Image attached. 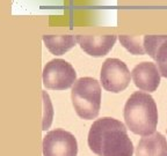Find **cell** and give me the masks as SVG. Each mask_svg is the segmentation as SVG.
<instances>
[{
	"instance_id": "cell-12",
	"label": "cell",
	"mask_w": 167,
	"mask_h": 156,
	"mask_svg": "<svg viewBox=\"0 0 167 156\" xmlns=\"http://www.w3.org/2000/svg\"><path fill=\"white\" fill-rule=\"evenodd\" d=\"M122 45L132 55H144V36H128L121 35L119 37Z\"/></svg>"
},
{
	"instance_id": "cell-9",
	"label": "cell",
	"mask_w": 167,
	"mask_h": 156,
	"mask_svg": "<svg viewBox=\"0 0 167 156\" xmlns=\"http://www.w3.org/2000/svg\"><path fill=\"white\" fill-rule=\"evenodd\" d=\"M144 49L157 61L161 75L167 79V35H145Z\"/></svg>"
},
{
	"instance_id": "cell-3",
	"label": "cell",
	"mask_w": 167,
	"mask_h": 156,
	"mask_svg": "<svg viewBox=\"0 0 167 156\" xmlns=\"http://www.w3.org/2000/svg\"><path fill=\"white\" fill-rule=\"evenodd\" d=\"M71 99L80 118L94 119L101 107V86L94 78H80L72 87Z\"/></svg>"
},
{
	"instance_id": "cell-10",
	"label": "cell",
	"mask_w": 167,
	"mask_h": 156,
	"mask_svg": "<svg viewBox=\"0 0 167 156\" xmlns=\"http://www.w3.org/2000/svg\"><path fill=\"white\" fill-rule=\"evenodd\" d=\"M136 156H167V139L159 132L143 136L138 142Z\"/></svg>"
},
{
	"instance_id": "cell-1",
	"label": "cell",
	"mask_w": 167,
	"mask_h": 156,
	"mask_svg": "<svg viewBox=\"0 0 167 156\" xmlns=\"http://www.w3.org/2000/svg\"><path fill=\"white\" fill-rule=\"evenodd\" d=\"M88 146L99 156H132L133 145L122 121L102 117L96 119L88 132Z\"/></svg>"
},
{
	"instance_id": "cell-4",
	"label": "cell",
	"mask_w": 167,
	"mask_h": 156,
	"mask_svg": "<svg viewBox=\"0 0 167 156\" xmlns=\"http://www.w3.org/2000/svg\"><path fill=\"white\" fill-rule=\"evenodd\" d=\"M77 81L76 69L64 59H52L43 68V84L48 89L65 90Z\"/></svg>"
},
{
	"instance_id": "cell-6",
	"label": "cell",
	"mask_w": 167,
	"mask_h": 156,
	"mask_svg": "<svg viewBox=\"0 0 167 156\" xmlns=\"http://www.w3.org/2000/svg\"><path fill=\"white\" fill-rule=\"evenodd\" d=\"M77 139L71 132L56 128L44 135L43 156H77Z\"/></svg>"
},
{
	"instance_id": "cell-11",
	"label": "cell",
	"mask_w": 167,
	"mask_h": 156,
	"mask_svg": "<svg viewBox=\"0 0 167 156\" xmlns=\"http://www.w3.org/2000/svg\"><path fill=\"white\" fill-rule=\"evenodd\" d=\"M43 42L52 55L62 56L76 45L77 38L72 35H44Z\"/></svg>"
},
{
	"instance_id": "cell-5",
	"label": "cell",
	"mask_w": 167,
	"mask_h": 156,
	"mask_svg": "<svg viewBox=\"0 0 167 156\" xmlns=\"http://www.w3.org/2000/svg\"><path fill=\"white\" fill-rule=\"evenodd\" d=\"M102 87L111 93L123 91L130 83V71L128 66L117 58H108L101 67Z\"/></svg>"
},
{
	"instance_id": "cell-2",
	"label": "cell",
	"mask_w": 167,
	"mask_h": 156,
	"mask_svg": "<svg viewBox=\"0 0 167 156\" xmlns=\"http://www.w3.org/2000/svg\"><path fill=\"white\" fill-rule=\"evenodd\" d=\"M124 120L128 128L135 134L150 135L158 125V109L153 97L144 91L133 93L125 102Z\"/></svg>"
},
{
	"instance_id": "cell-8",
	"label": "cell",
	"mask_w": 167,
	"mask_h": 156,
	"mask_svg": "<svg viewBox=\"0 0 167 156\" xmlns=\"http://www.w3.org/2000/svg\"><path fill=\"white\" fill-rule=\"evenodd\" d=\"M80 47L92 57L106 56L113 49L117 36L115 35H101V36H92V35H78L76 36Z\"/></svg>"
},
{
	"instance_id": "cell-7",
	"label": "cell",
	"mask_w": 167,
	"mask_h": 156,
	"mask_svg": "<svg viewBox=\"0 0 167 156\" xmlns=\"http://www.w3.org/2000/svg\"><path fill=\"white\" fill-rule=\"evenodd\" d=\"M131 76L136 87L140 90L154 91L160 84L161 73L156 64L151 61H142L133 67Z\"/></svg>"
}]
</instances>
